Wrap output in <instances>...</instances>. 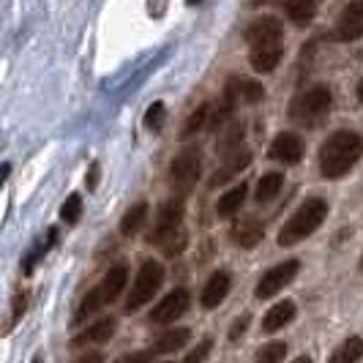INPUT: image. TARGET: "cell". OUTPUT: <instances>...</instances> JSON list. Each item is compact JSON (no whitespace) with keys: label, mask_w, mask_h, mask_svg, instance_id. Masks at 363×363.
I'll list each match as a JSON object with an SVG mask.
<instances>
[{"label":"cell","mask_w":363,"mask_h":363,"mask_svg":"<svg viewBox=\"0 0 363 363\" xmlns=\"http://www.w3.org/2000/svg\"><path fill=\"white\" fill-rule=\"evenodd\" d=\"M363 137L358 131L339 128L320 145V175L328 181H339L361 162Z\"/></svg>","instance_id":"cell-1"},{"label":"cell","mask_w":363,"mask_h":363,"mask_svg":"<svg viewBox=\"0 0 363 363\" xmlns=\"http://www.w3.org/2000/svg\"><path fill=\"white\" fill-rule=\"evenodd\" d=\"M333 109V96L325 85H311L290 101V121L301 128H320Z\"/></svg>","instance_id":"cell-2"},{"label":"cell","mask_w":363,"mask_h":363,"mask_svg":"<svg viewBox=\"0 0 363 363\" xmlns=\"http://www.w3.org/2000/svg\"><path fill=\"white\" fill-rule=\"evenodd\" d=\"M328 218V202L323 197H311L306 200L295 213H292L281 233H279V246H295L301 240H306L309 235H314L320 230V224Z\"/></svg>","instance_id":"cell-3"},{"label":"cell","mask_w":363,"mask_h":363,"mask_svg":"<svg viewBox=\"0 0 363 363\" xmlns=\"http://www.w3.org/2000/svg\"><path fill=\"white\" fill-rule=\"evenodd\" d=\"M126 281H128V268L126 265H115V268H109V273L101 279V284L99 287H93L85 298H82V303L77 306L74 311V325H82L91 314L101 309V306H107V303H115L118 298H121V292L126 290Z\"/></svg>","instance_id":"cell-4"},{"label":"cell","mask_w":363,"mask_h":363,"mask_svg":"<svg viewBox=\"0 0 363 363\" xmlns=\"http://www.w3.org/2000/svg\"><path fill=\"white\" fill-rule=\"evenodd\" d=\"M164 284V268L162 262H156V259H145L143 262V268L137 271V279H134V284H131V292H128V301H126V314L131 311H140L145 303L153 301V295L162 290Z\"/></svg>","instance_id":"cell-5"},{"label":"cell","mask_w":363,"mask_h":363,"mask_svg":"<svg viewBox=\"0 0 363 363\" xmlns=\"http://www.w3.org/2000/svg\"><path fill=\"white\" fill-rule=\"evenodd\" d=\"M202 172V153L200 147H183L181 153L169 164V183L175 191H191V186L200 181Z\"/></svg>","instance_id":"cell-6"},{"label":"cell","mask_w":363,"mask_h":363,"mask_svg":"<svg viewBox=\"0 0 363 363\" xmlns=\"http://www.w3.org/2000/svg\"><path fill=\"white\" fill-rule=\"evenodd\" d=\"M298 271H301V262H298V259H284V262L273 265L271 271H265L262 273V279L257 281L255 298L268 301V298H273V295H279L287 284H292V279L298 276Z\"/></svg>","instance_id":"cell-7"},{"label":"cell","mask_w":363,"mask_h":363,"mask_svg":"<svg viewBox=\"0 0 363 363\" xmlns=\"http://www.w3.org/2000/svg\"><path fill=\"white\" fill-rule=\"evenodd\" d=\"M183 227V200L172 197V200L162 202V208L156 211V221H153V233H150V243H159L162 238H167L169 233L181 230Z\"/></svg>","instance_id":"cell-8"},{"label":"cell","mask_w":363,"mask_h":363,"mask_svg":"<svg viewBox=\"0 0 363 363\" xmlns=\"http://www.w3.org/2000/svg\"><path fill=\"white\" fill-rule=\"evenodd\" d=\"M189 303H191L189 292H186V290H172L169 295H164L162 301L153 306V311H150V317H147V320H150L153 325H167V323H175L178 317H183V314H186Z\"/></svg>","instance_id":"cell-9"},{"label":"cell","mask_w":363,"mask_h":363,"mask_svg":"<svg viewBox=\"0 0 363 363\" xmlns=\"http://www.w3.org/2000/svg\"><path fill=\"white\" fill-rule=\"evenodd\" d=\"M268 159L284 164V167L298 164L303 159V140H301L295 131H281V134H276L271 147H268Z\"/></svg>","instance_id":"cell-10"},{"label":"cell","mask_w":363,"mask_h":363,"mask_svg":"<svg viewBox=\"0 0 363 363\" xmlns=\"http://www.w3.org/2000/svg\"><path fill=\"white\" fill-rule=\"evenodd\" d=\"M363 36V0H352L336 19L333 38L336 41H358Z\"/></svg>","instance_id":"cell-11"},{"label":"cell","mask_w":363,"mask_h":363,"mask_svg":"<svg viewBox=\"0 0 363 363\" xmlns=\"http://www.w3.org/2000/svg\"><path fill=\"white\" fill-rule=\"evenodd\" d=\"M246 41L252 47H262V44H281V36H284V28L276 17H259L255 19L249 28H246Z\"/></svg>","instance_id":"cell-12"},{"label":"cell","mask_w":363,"mask_h":363,"mask_svg":"<svg viewBox=\"0 0 363 363\" xmlns=\"http://www.w3.org/2000/svg\"><path fill=\"white\" fill-rule=\"evenodd\" d=\"M230 287H233V276L230 271H216L202 287L200 303L205 309H216L218 303H224V298L230 295Z\"/></svg>","instance_id":"cell-13"},{"label":"cell","mask_w":363,"mask_h":363,"mask_svg":"<svg viewBox=\"0 0 363 363\" xmlns=\"http://www.w3.org/2000/svg\"><path fill=\"white\" fill-rule=\"evenodd\" d=\"M224 91L230 93L235 101H240V104H259L265 99L262 82L249 79V77H230L227 85H224Z\"/></svg>","instance_id":"cell-14"},{"label":"cell","mask_w":363,"mask_h":363,"mask_svg":"<svg viewBox=\"0 0 363 363\" xmlns=\"http://www.w3.org/2000/svg\"><path fill=\"white\" fill-rule=\"evenodd\" d=\"M115 330H118V320L115 317H101V320H96L93 325H88L82 333H77L74 336V347H88V345H104L109 342L112 336H115Z\"/></svg>","instance_id":"cell-15"},{"label":"cell","mask_w":363,"mask_h":363,"mask_svg":"<svg viewBox=\"0 0 363 363\" xmlns=\"http://www.w3.org/2000/svg\"><path fill=\"white\" fill-rule=\"evenodd\" d=\"M252 164V150H246V147H238L235 153H230V156H224V164H221V169H216L213 172V178H211V189H216V186H221V183H227L233 175H238V172H243L246 167Z\"/></svg>","instance_id":"cell-16"},{"label":"cell","mask_w":363,"mask_h":363,"mask_svg":"<svg viewBox=\"0 0 363 363\" xmlns=\"http://www.w3.org/2000/svg\"><path fill=\"white\" fill-rule=\"evenodd\" d=\"M262 235H265V230H262V224H259L255 216L240 218V221L233 224V230H230L233 243L240 246V249H255L257 243L262 240Z\"/></svg>","instance_id":"cell-17"},{"label":"cell","mask_w":363,"mask_h":363,"mask_svg":"<svg viewBox=\"0 0 363 363\" xmlns=\"http://www.w3.org/2000/svg\"><path fill=\"white\" fill-rule=\"evenodd\" d=\"M284 57V47L281 44H262V47H252V55H249V63L252 69L259 74H271Z\"/></svg>","instance_id":"cell-18"},{"label":"cell","mask_w":363,"mask_h":363,"mask_svg":"<svg viewBox=\"0 0 363 363\" xmlns=\"http://www.w3.org/2000/svg\"><path fill=\"white\" fill-rule=\"evenodd\" d=\"M292 320H295V303L292 301H279L262 317V330L265 333H276V330H281L284 325H290Z\"/></svg>","instance_id":"cell-19"},{"label":"cell","mask_w":363,"mask_h":363,"mask_svg":"<svg viewBox=\"0 0 363 363\" xmlns=\"http://www.w3.org/2000/svg\"><path fill=\"white\" fill-rule=\"evenodd\" d=\"M246 194H249V186L246 183H238L233 189H227L216 202V213L221 218L227 216H235L238 211L243 208V202H246Z\"/></svg>","instance_id":"cell-20"},{"label":"cell","mask_w":363,"mask_h":363,"mask_svg":"<svg viewBox=\"0 0 363 363\" xmlns=\"http://www.w3.org/2000/svg\"><path fill=\"white\" fill-rule=\"evenodd\" d=\"M243 123L240 121H230L227 126L218 131V145L216 150L221 153V156H230V153H235L238 147L243 145Z\"/></svg>","instance_id":"cell-21"},{"label":"cell","mask_w":363,"mask_h":363,"mask_svg":"<svg viewBox=\"0 0 363 363\" xmlns=\"http://www.w3.org/2000/svg\"><path fill=\"white\" fill-rule=\"evenodd\" d=\"M147 202H137V205H131L123 218H121V233L126 238H134L137 233H143V227H145L147 221Z\"/></svg>","instance_id":"cell-22"},{"label":"cell","mask_w":363,"mask_h":363,"mask_svg":"<svg viewBox=\"0 0 363 363\" xmlns=\"http://www.w3.org/2000/svg\"><path fill=\"white\" fill-rule=\"evenodd\" d=\"M363 358V336H350L333 350L328 363H358Z\"/></svg>","instance_id":"cell-23"},{"label":"cell","mask_w":363,"mask_h":363,"mask_svg":"<svg viewBox=\"0 0 363 363\" xmlns=\"http://www.w3.org/2000/svg\"><path fill=\"white\" fill-rule=\"evenodd\" d=\"M284 14L290 17V22L295 25H309L314 14H317V0H287L284 3Z\"/></svg>","instance_id":"cell-24"},{"label":"cell","mask_w":363,"mask_h":363,"mask_svg":"<svg viewBox=\"0 0 363 363\" xmlns=\"http://www.w3.org/2000/svg\"><path fill=\"white\" fill-rule=\"evenodd\" d=\"M189 339H191V330L189 328H169V330H164L162 336L156 339L153 350L156 352H175V350L186 347Z\"/></svg>","instance_id":"cell-25"},{"label":"cell","mask_w":363,"mask_h":363,"mask_svg":"<svg viewBox=\"0 0 363 363\" xmlns=\"http://www.w3.org/2000/svg\"><path fill=\"white\" fill-rule=\"evenodd\" d=\"M281 189H284V175H281V172H265V175L257 181L255 200L259 202V205H262V202H271Z\"/></svg>","instance_id":"cell-26"},{"label":"cell","mask_w":363,"mask_h":363,"mask_svg":"<svg viewBox=\"0 0 363 363\" xmlns=\"http://www.w3.org/2000/svg\"><path fill=\"white\" fill-rule=\"evenodd\" d=\"M208 118H211V104H200V107L189 115V121H186V126H183V131H181L183 140L194 137L200 128H208Z\"/></svg>","instance_id":"cell-27"},{"label":"cell","mask_w":363,"mask_h":363,"mask_svg":"<svg viewBox=\"0 0 363 363\" xmlns=\"http://www.w3.org/2000/svg\"><path fill=\"white\" fill-rule=\"evenodd\" d=\"M287 355V345L284 342H268L257 350L255 363H281Z\"/></svg>","instance_id":"cell-28"},{"label":"cell","mask_w":363,"mask_h":363,"mask_svg":"<svg viewBox=\"0 0 363 363\" xmlns=\"http://www.w3.org/2000/svg\"><path fill=\"white\" fill-rule=\"evenodd\" d=\"M186 243H189V235H186V230H175V233H169L167 238H162L156 246H162V252L167 257H178L186 249Z\"/></svg>","instance_id":"cell-29"},{"label":"cell","mask_w":363,"mask_h":363,"mask_svg":"<svg viewBox=\"0 0 363 363\" xmlns=\"http://www.w3.org/2000/svg\"><path fill=\"white\" fill-rule=\"evenodd\" d=\"M164 121H167V107H164V101H153L145 112V126L147 131H153V134H159L164 128Z\"/></svg>","instance_id":"cell-30"},{"label":"cell","mask_w":363,"mask_h":363,"mask_svg":"<svg viewBox=\"0 0 363 363\" xmlns=\"http://www.w3.org/2000/svg\"><path fill=\"white\" fill-rule=\"evenodd\" d=\"M79 216H82V197L79 194H69L66 202H63V208H60V218L66 224H77Z\"/></svg>","instance_id":"cell-31"},{"label":"cell","mask_w":363,"mask_h":363,"mask_svg":"<svg viewBox=\"0 0 363 363\" xmlns=\"http://www.w3.org/2000/svg\"><path fill=\"white\" fill-rule=\"evenodd\" d=\"M211 350H213V339H211V336H205L200 345H197L191 352H189V355H186V361H183V363H205V358L211 355Z\"/></svg>","instance_id":"cell-32"},{"label":"cell","mask_w":363,"mask_h":363,"mask_svg":"<svg viewBox=\"0 0 363 363\" xmlns=\"http://www.w3.org/2000/svg\"><path fill=\"white\" fill-rule=\"evenodd\" d=\"M25 309H28V292H17V295H14V303H11V320H9V325H6V333L11 330V325H14V323H19V320H22Z\"/></svg>","instance_id":"cell-33"},{"label":"cell","mask_w":363,"mask_h":363,"mask_svg":"<svg viewBox=\"0 0 363 363\" xmlns=\"http://www.w3.org/2000/svg\"><path fill=\"white\" fill-rule=\"evenodd\" d=\"M249 323H252V317H249V314L238 317L235 323H233V328H230V342H233V345H238V342H240V336L249 330Z\"/></svg>","instance_id":"cell-34"},{"label":"cell","mask_w":363,"mask_h":363,"mask_svg":"<svg viewBox=\"0 0 363 363\" xmlns=\"http://www.w3.org/2000/svg\"><path fill=\"white\" fill-rule=\"evenodd\" d=\"M156 355V350H143V352H131V355H123L118 358L115 363H150Z\"/></svg>","instance_id":"cell-35"},{"label":"cell","mask_w":363,"mask_h":363,"mask_svg":"<svg viewBox=\"0 0 363 363\" xmlns=\"http://www.w3.org/2000/svg\"><path fill=\"white\" fill-rule=\"evenodd\" d=\"M99 178H101V164L93 162L91 169H88V178H85V183H88V191H96V186H99Z\"/></svg>","instance_id":"cell-36"},{"label":"cell","mask_w":363,"mask_h":363,"mask_svg":"<svg viewBox=\"0 0 363 363\" xmlns=\"http://www.w3.org/2000/svg\"><path fill=\"white\" fill-rule=\"evenodd\" d=\"M74 363H104V355L93 350V352H85V355H79V358H77Z\"/></svg>","instance_id":"cell-37"},{"label":"cell","mask_w":363,"mask_h":363,"mask_svg":"<svg viewBox=\"0 0 363 363\" xmlns=\"http://www.w3.org/2000/svg\"><path fill=\"white\" fill-rule=\"evenodd\" d=\"M273 0H249V9H259V6H268Z\"/></svg>","instance_id":"cell-38"},{"label":"cell","mask_w":363,"mask_h":363,"mask_svg":"<svg viewBox=\"0 0 363 363\" xmlns=\"http://www.w3.org/2000/svg\"><path fill=\"white\" fill-rule=\"evenodd\" d=\"M292 363H311V358H309V355H301V358H295Z\"/></svg>","instance_id":"cell-39"},{"label":"cell","mask_w":363,"mask_h":363,"mask_svg":"<svg viewBox=\"0 0 363 363\" xmlns=\"http://www.w3.org/2000/svg\"><path fill=\"white\" fill-rule=\"evenodd\" d=\"M358 99H361V101H363V79H361V82H358Z\"/></svg>","instance_id":"cell-40"},{"label":"cell","mask_w":363,"mask_h":363,"mask_svg":"<svg viewBox=\"0 0 363 363\" xmlns=\"http://www.w3.org/2000/svg\"><path fill=\"white\" fill-rule=\"evenodd\" d=\"M186 3H189V6H200L202 0H186Z\"/></svg>","instance_id":"cell-41"},{"label":"cell","mask_w":363,"mask_h":363,"mask_svg":"<svg viewBox=\"0 0 363 363\" xmlns=\"http://www.w3.org/2000/svg\"><path fill=\"white\" fill-rule=\"evenodd\" d=\"M30 363H44V358H41V355H36V358H33Z\"/></svg>","instance_id":"cell-42"},{"label":"cell","mask_w":363,"mask_h":363,"mask_svg":"<svg viewBox=\"0 0 363 363\" xmlns=\"http://www.w3.org/2000/svg\"><path fill=\"white\" fill-rule=\"evenodd\" d=\"M361 271H363V255H361Z\"/></svg>","instance_id":"cell-43"}]
</instances>
